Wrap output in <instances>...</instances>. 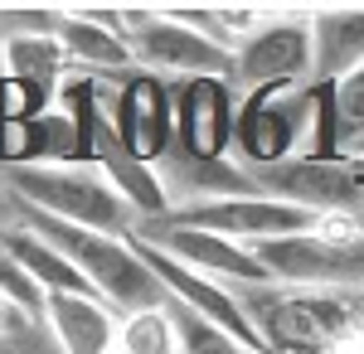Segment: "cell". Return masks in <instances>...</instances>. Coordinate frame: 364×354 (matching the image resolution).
<instances>
[{"label": "cell", "instance_id": "21", "mask_svg": "<svg viewBox=\"0 0 364 354\" xmlns=\"http://www.w3.org/2000/svg\"><path fill=\"white\" fill-rule=\"evenodd\" d=\"M336 117H340V161L364 151V68L336 82Z\"/></svg>", "mask_w": 364, "mask_h": 354}, {"label": "cell", "instance_id": "9", "mask_svg": "<svg viewBox=\"0 0 364 354\" xmlns=\"http://www.w3.org/2000/svg\"><path fill=\"white\" fill-rule=\"evenodd\" d=\"M175 87V151L228 161L238 136V87L228 78H180Z\"/></svg>", "mask_w": 364, "mask_h": 354}, {"label": "cell", "instance_id": "6", "mask_svg": "<svg viewBox=\"0 0 364 354\" xmlns=\"http://www.w3.org/2000/svg\"><path fill=\"white\" fill-rule=\"evenodd\" d=\"M233 87L262 92V87H306L316 82V39L311 20H267L252 39L233 49Z\"/></svg>", "mask_w": 364, "mask_h": 354}, {"label": "cell", "instance_id": "18", "mask_svg": "<svg viewBox=\"0 0 364 354\" xmlns=\"http://www.w3.org/2000/svg\"><path fill=\"white\" fill-rule=\"evenodd\" d=\"M117 350H122V354H180V335H175V316H170V306L127 316V321H122V340H117Z\"/></svg>", "mask_w": 364, "mask_h": 354}, {"label": "cell", "instance_id": "12", "mask_svg": "<svg viewBox=\"0 0 364 354\" xmlns=\"http://www.w3.org/2000/svg\"><path fill=\"white\" fill-rule=\"evenodd\" d=\"M156 170H161V180H166L175 209L214 204V199H248V194H262L257 175H252L248 165H238L233 156H228V161H199V156H185V151H170Z\"/></svg>", "mask_w": 364, "mask_h": 354}, {"label": "cell", "instance_id": "19", "mask_svg": "<svg viewBox=\"0 0 364 354\" xmlns=\"http://www.w3.org/2000/svg\"><path fill=\"white\" fill-rule=\"evenodd\" d=\"M170 316H175L180 354H252L248 345H238L228 330H219L214 321H204V316L185 311V306H175V301H170Z\"/></svg>", "mask_w": 364, "mask_h": 354}, {"label": "cell", "instance_id": "10", "mask_svg": "<svg viewBox=\"0 0 364 354\" xmlns=\"http://www.w3.org/2000/svg\"><path fill=\"white\" fill-rule=\"evenodd\" d=\"M112 127L132 156L161 165L175 151V87L141 68L112 78Z\"/></svg>", "mask_w": 364, "mask_h": 354}, {"label": "cell", "instance_id": "2", "mask_svg": "<svg viewBox=\"0 0 364 354\" xmlns=\"http://www.w3.org/2000/svg\"><path fill=\"white\" fill-rule=\"evenodd\" d=\"M25 228H34L39 238L49 243L87 277V286L107 301L122 316H141V311H161L170 306L166 286L156 281V272L141 262V252L132 247V238L122 233H97V228H78V223H63L54 214H39V209H25Z\"/></svg>", "mask_w": 364, "mask_h": 354}, {"label": "cell", "instance_id": "13", "mask_svg": "<svg viewBox=\"0 0 364 354\" xmlns=\"http://www.w3.org/2000/svg\"><path fill=\"white\" fill-rule=\"evenodd\" d=\"M68 63L87 73V78H127L136 73V54H132V39L117 34V29L97 25L87 10H63V29H58Z\"/></svg>", "mask_w": 364, "mask_h": 354}, {"label": "cell", "instance_id": "25", "mask_svg": "<svg viewBox=\"0 0 364 354\" xmlns=\"http://www.w3.org/2000/svg\"><path fill=\"white\" fill-rule=\"evenodd\" d=\"M117 354H122V350H117Z\"/></svg>", "mask_w": 364, "mask_h": 354}, {"label": "cell", "instance_id": "8", "mask_svg": "<svg viewBox=\"0 0 364 354\" xmlns=\"http://www.w3.org/2000/svg\"><path fill=\"white\" fill-rule=\"evenodd\" d=\"M301 97L306 87H262L238 102L233 156L248 170H272L301 156Z\"/></svg>", "mask_w": 364, "mask_h": 354}, {"label": "cell", "instance_id": "1", "mask_svg": "<svg viewBox=\"0 0 364 354\" xmlns=\"http://www.w3.org/2000/svg\"><path fill=\"white\" fill-rule=\"evenodd\" d=\"M257 335L272 354H336L364 340V291H306V286H257L243 291Z\"/></svg>", "mask_w": 364, "mask_h": 354}, {"label": "cell", "instance_id": "3", "mask_svg": "<svg viewBox=\"0 0 364 354\" xmlns=\"http://www.w3.org/2000/svg\"><path fill=\"white\" fill-rule=\"evenodd\" d=\"M0 175L15 194V204L25 209L54 214L78 228H97V233H122V238H132L136 228L132 204L112 190V180L97 165H15Z\"/></svg>", "mask_w": 364, "mask_h": 354}, {"label": "cell", "instance_id": "20", "mask_svg": "<svg viewBox=\"0 0 364 354\" xmlns=\"http://www.w3.org/2000/svg\"><path fill=\"white\" fill-rule=\"evenodd\" d=\"M0 296L10 301L25 321H44V306H49V296H44V286L34 281V277L25 272V262L10 252V243L0 238Z\"/></svg>", "mask_w": 364, "mask_h": 354}, {"label": "cell", "instance_id": "24", "mask_svg": "<svg viewBox=\"0 0 364 354\" xmlns=\"http://www.w3.org/2000/svg\"><path fill=\"white\" fill-rule=\"evenodd\" d=\"M350 223H355V228H360V238H364V199H360V209H355V214H350Z\"/></svg>", "mask_w": 364, "mask_h": 354}, {"label": "cell", "instance_id": "17", "mask_svg": "<svg viewBox=\"0 0 364 354\" xmlns=\"http://www.w3.org/2000/svg\"><path fill=\"white\" fill-rule=\"evenodd\" d=\"M0 238H5L10 252L25 262V272L44 286V296H97V291L87 286V277L78 272V267H73L49 238H39L34 228H5ZM97 301H102V296H97Z\"/></svg>", "mask_w": 364, "mask_h": 354}, {"label": "cell", "instance_id": "15", "mask_svg": "<svg viewBox=\"0 0 364 354\" xmlns=\"http://www.w3.org/2000/svg\"><path fill=\"white\" fill-rule=\"evenodd\" d=\"M316 82H340L364 68V5H326L311 15Z\"/></svg>", "mask_w": 364, "mask_h": 354}, {"label": "cell", "instance_id": "5", "mask_svg": "<svg viewBox=\"0 0 364 354\" xmlns=\"http://www.w3.org/2000/svg\"><path fill=\"white\" fill-rule=\"evenodd\" d=\"M127 39L136 68L156 78H233V49L204 39L199 29L180 25L170 10H127Z\"/></svg>", "mask_w": 364, "mask_h": 354}, {"label": "cell", "instance_id": "14", "mask_svg": "<svg viewBox=\"0 0 364 354\" xmlns=\"http://www.w3.org/2000/svg\"><path fill=\"white\" fill-rule=\"evenodd\" d=\"M44 326L63 354H117L122 326L112 321L107 301L97 296H49Z\"/></svg>", "mask_w": 364, "mask_h": 354}, {"label": "cell", "instance_id": "4", "mask_svg": "<svg viewBox=\"0 0 364 354\" xmlns=\"http://www.w3.org/2000/svg\"><path fill=\"white\" fill-rule=\"evenodd\" d=\"M252 252L272 272L277 286L364 291V238L350 218H321V228L291 233V238H267Z\"/></svg>", "mask_w": 364, "mask_h": 354}, {"label": "cell", "instance_id": "7", "mask_svg": "<svg viewBox=\"0 0 364 354\" xmlns=\"http://www.w3.org/2000/svg\"><path fill=\"white\" fill-rule=\"evenodd\" d=\"M136 238L156 243L161 252H170L175 262H185L190 272L209 277V281H238V286H277L272 272L257 262V252L248 243H233L224 233H209V228H185V223H170V218H146L132 228Z\"/></svg>", "mask_w": 364, "mask_h": 354}, {"label": "cell", "instance_id": "16", "mask_svg": "<svg viewBox=\"0 0 364 354\" xmlns=\"http://www.w3.org/2000/svg\"><path fill=\"white\" fill-rule=\"evenodd\" d=\"M0 73L15 82H25L44 97H58L63 82H68V49L58 34H5L0 39Z\"/></svg>", "mask_w": 364, "mask_h": 354}, {"label": "cell", "instance_id": "11", "mask_svg": "<svg viewBox=\"0 0 364 354\" xmlns=\"http://www.w3.org/2000/svg\"><path fill=\"white\" fill-rule=\"evenodd\" d=\"M262 194H272L282 204L311 209L321 218H350L364 199V175L345 161H287L272 170H252Z\"/></svg>", "mask_w": 364, "mask_h": 354}, {"label": "cell", "instance_id": "23", "mask_svg": "<svg viewBox=\"0 0 364 354\" xmlns=\"http://www.w3.org/2000/svg\"><path fill=\"white\" fill-rule=\"evenodd\" d=\"M5 122L10 117H5V73H0V132H5Z\"/></svg>", "mask_w": 364, "mask_h": 354}, {"label": "cell", "instance_id": "22", "mask_svg": "<svg viewBox=\"0 0 364 354\" xmlns=\"http://www.w3.org/2000/svg\"><path fill=\"white\" fill-rule=\"evenodd\" d=\"M15 321H25V316H20V311H15V306H10V301L0 296V335H5V330L15 326Z\"/></svg>", "mask_w": 364, "mask_h": 354}]
</instances>
